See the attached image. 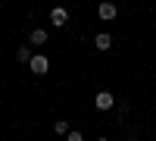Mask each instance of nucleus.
Listing matches in <instances>:
<instances>
[{"instance_id":"nucleus-11","label":"nucleus","mask_w":156,"mask_h":141,"mask_svg":"<svg viewBox=\"0 0 156 141\" xmlns=\"http://www.w3.org/2000/svg\"><path fill=\"white\" fill-rule=\"evenodd\" d=\"M128 141H131V138H128Z\"/></svg>"},{"instance_id":"nucleus-2","label":"nucleus","mask_w":156,"mask_h":141,"mask_svg":"<svg viewBox=\"0 0 156 141\" xmlns=\"http://www.w3.org/2000/svg\"><path fill=\"white\" fill-rule=\"evenodd\" d=\"M97 16H100L103 22H109V19H115V16H119V9H115V3H112V0H103V3L97 6Z\"/></svg>"},{"instance_id":"nucleus-8","label":"nucleus","mask_w":156,"mask_h":141,"mask_svg":"<svg viewBox=\"0 0 156 141\" xmlns=\"http://www.w3.org/2000/svg\"><path fill=\"white\" fill-rule=\"evenodd\" d=\"M53 132H56V135H69V122H66V119H59V122L53 125Z\"/></svg>"},{"instance_id":"nucleus-5","label":"nucleus","mask_w":156,"mask_h":141,"mask_svg":"<svg viewBox=\"0 0 156 141\" xmlns=\"http://www.w3.org/2000/svg\"><path fill=\"white\" fill-rule=\"evenodd\" d=\"M94 104H97V110H112V94L109 91H100L94 97Z\"/></svg>"},{"instance_id":"nucleus-4","label":"nucleus","mask_w":156,"mask_h":141,"mask_svg":"<svg viewBox=\"0 0 156 141\" xmlns=\"http://www.w3.org/2000/svg\"><path fill=\"white\" fill-rule=\"evenodd\" d=\"M94 47H97V50H109V47H112V35H109V32H97V35H94Z\"/></svg>"},{"instance_id":"nucleus-7","label":"nucleus","mask_w":156,"mask_h":141,"mask_svg":"<svg viewBox=\"0 0 156 141\" xmlns=\"http://www.w3.org/2000/svg\"><path fill=\"white\" fill-rule=\"evenodd\" d=\"M28 41H31V44H37V47H41V44L47 41V32H44V28H34V32L28 35Z\"/></svg>"},{"instance_id":"nucleus-9","label":"nucleus","mask_w":156,"mask_h":141,"mask_svg":"<svg viewBox=\"0 0 156 141\" xmlns=\"http://www.w3.org/2000/svg\"><path fill=\"white\" fill-rule=\"evenodd\" d=\"M66 141H84V135H81V132H69Z\"/></svg>"},{"instance_id":"nucleus-3","label":"nucleus","mask_w":156,"mask_h":141,"mask_svg":"<svg viewBox=\"0 0 156 141\" xmlns=\"http://www.w3.org/2000/svg\"><path fill=\"white\" fill-rule=\"evenodd\" d=\"M50 22H53L56 28H62V25L69 22V9L66 6H53V9H50Z\"/></svg>"},{"instance_id":"nucleus-6","label":"nucleus","mask_w":156,"mask_h":141,"mask_svg":"<svg viewBox=\"0 0 156 141\" xmlns=\"http://www.w3.org/2000/svg\"><path fill=\"white\" fill-rule=\"evenodd\" d=\"M31 57H34V54H31L28 44H22V47L16 50V63H31Z\"/></svg>"},{"instance_id":"nucleus-10","label":"nucleus","mask_w":156,"mask_h":141,"mask_svg":"<svg viewBox=\"0 0 156 141\" xmlns=\"http://www.w3.org/2000/svg\"><path fill=\"white\" fill-rule=\"evenodd\" d=\"M97 141H109V138H97Z\"/></svg>"},{"instance_id":"nucleus-1","label":"nucleus","mask_w":156,"mask_h":141,"mask_svg":"<svg viewBox=\"0 0 156 141\" xmlns=\"http://www.w3.org/2000/svg\"><path fill=\"white\" fill-rule=\"evenodd\" d=\"M28 69H31L34 75H47V72H50V57L34 54V57H31V63H28Z\"/></svg>"}]
</instances>
